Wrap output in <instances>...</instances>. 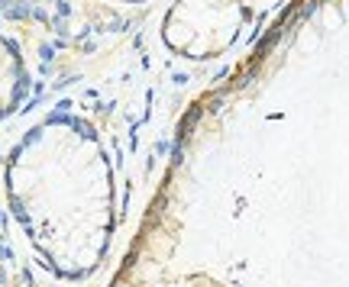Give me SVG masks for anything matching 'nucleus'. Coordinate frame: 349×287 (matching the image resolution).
I'll list each match as a JSON object with an SVG mask.
<instances>
[{
  "mask_svg": "<svg viewBox=\"0 0 349 287\" xmlns=\"http://www.w3.org/2000/svg\"><path fill=\"white\" fill-rule=\"evenodd\" d=\"M3 190L26 242L65 281L104 265L116 226V181L100 133L55 110L32 123L3 165Z\"/></svg>",
  "mask_w": 349,
  "mask_h": 287,
  "instance_id": "obj_1",
  "label": "nucleus"
},
{
  "mask_svg": "<svg viewBox=\"0 0 349 287\" xmlns=\"http://www.w3.org/2000/svg\"><path fill=\"white\" fill-rule=\"evenodd\" d=\"M249 23L246 0H175L162 16V42L188 61L227 55Z\"/></svg>",
  "mask_w": 349,
  "mask_h": 287,
  "instance_id": "obj_2",
  "label": "nucleus"
},
{
  "mask_svg": "<svg viewBox=\"0 0 349 287\" xmlns=\"http://www.w3.org/2000/svg\"><path fill=\"white\" fill-rule=\"evenodd\" d=\"M29 94V68L13 39L0 32V120L13 116Z\"/></svg>",
  "mask_w": 349,
  "mask_h": 287,
  "instance_id": "obj_3",
  "label": "nucleus"
},
{
  "mask_svg": "<svg viewBox=\"0 0 349 287\" xmlns=\"http://www.w3.org/2000/svg\"><path fill=\"white\" fill-rule=\"evenodd\" d=\"M116 3H142V0H116Z\"/></svg>",
  "mask_w": 349,
  "mask_h": 287,
  "instance_id": "obj_4",
  "label": "nucleus"
}]
</instances>
